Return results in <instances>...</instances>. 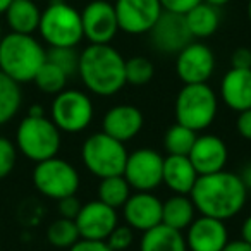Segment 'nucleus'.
I'll return each instance as SVG.
<instances>
[{
  "label": "nucleus",
  "mask_w": 251,
  "mask_h": 251,
  "mask_svg": "<svg viewBox=\"0 0 251 251\" xmlns=\"http://www.w3.org/2000/svg\"><path fill=\"white\" fill-rule=\"evenodd\" d=\"M189 198L201 215L219 220L236 217L246 205L248 189L239 176L234 172L220 171L213 174L198 176Z\"/></svg>",
  "instance_id": "1"
},
{
  "label": "nucleus",
  "mask_w": 251,
  "mask_h": 251,
  "mask_svg": "<svg viewBox=\"0 0 251 251\" xmlns=\"http://www.w3.org/2000/svg\"><path fill=\"white\" fill-rule=\"evenodd\" d=\"M83 84L95 95L112 97L126 86V59L110 43H90L77 64Z\"/></svg>",
  "instance_id": "2"
},
{
  "label": "nucleus",
  "mask_w": 251,
  "mask_h": 251,
  "mask_svg": "<svg viewBox=\"0 0 251 251\" xmlns=\"http://www.w3.org/2000/svg\"><path fill=\"white\" fill-rule=\"evenodd\" d=\"M47 60V50L33 35L7 33L0 40V71L16 83H29Z\"/></svg>",
  "instance_id": "3"
},
{
  "label": "nucleus",
  "mask_w": 251,
  "mask_h": 251,
  "mask_svg": "<svg viewBox=\"0 0 251 251\" xmlns=\"http://www.w3.org/2000/svg\"><path fill=\"white\" fill-rule=\"evenodd\" d=\"M60 131L52 119L40 115H26L18 126L16 131V147L28 160L43 162L47 158L57 157L60 150Z\"/></svg>",
  "instance_id": "4"
},
{
  "label": "nucleus",
  "mask_w": 251,
  "mask_h": 251,
  "mask_svg": "<svg viewBox=\"0 0 251 251\" xmlns=\"http://www.w3.org/2000/svg\"><path fill=\"white\" fill-rule=\"evenodd\" d=\"M217 110H219L217 95L206 83L184 84L176 97V122L196 133L212 126L217 117Z\"/></svg>",
  "instance_id": "5"
},
{
  "label": "nucleus",
  "mask_w": 251,
  "mask_h": 251,
  "mask_svg": "<svg viewBox=\"0 0 251 251\" xmlns=\"http://www.w3.org/2000/svg\"><path fill=\"white\" fill-rule=\"evenodd\" d=\"M40 36L49 47H76L83 35L81 12L62 0H52L42 11Z\"/></svg>",
  "instance_id": "6"
},
{
  "label": "nucleus",
  "mask_w": 251,
  "mask_h": 251,
  "mask_svg": "<svg viewBox=\"0 0 251 251\" xmlns=\"http://www.w3.org/2000/svg\"><path fill=\"white\" fill-rule=\"evenodd\" d=\"M127 155L129 153L124 143L103 131L88 136L81 147V160L84 167L100 179L124 174Z\"/></svg>",
  "instance_id": "7"
},
{
  "label": "nucleus",
  "mask_w": 251,
  "mask_h": 251,
  "mask_svg": "<svg viewBox=\"0 0 251 251\" xmlns=\"http://www.w3.org/2000/svg\"><path fill=\"white\" fill-rule=\"evenodd\" d=\"M31 179L40 195L55 201L76 195L81 184L79 172L76 171V167L59 157L38 162L33 169Z\"/></svg>",
  "instance_id": "8"
},
{
  "label": "nucleus",
  "mask_w": 251,
  "mask_h": 251,
  "mask_svg": "<svg viewBox=\"0 0 251 251\" xmlns=\"http://www.w3.org/2000/svg\"><path fill=\"white\" fill-rule=\"evenodd\" d=\"M50 115L60 133H83L93 121V101L84 91L62 90L53 98Z\"/></svg>",
  "instance_id": "9"
},
{
  "label": "nucleus",
  "mask_w": 251,
  "mask_h": 251,
  "mask_svg": "<svg viewBox=\"0 0 251 251\" xmlns=\"http://www.w3.org/2000/svg\"><path fill=\"white\" fill-rule=\"evenodd\" d=\"M164 157L157 150L140 148L127 155L124 167V177L136 191H153L162 184Z\"/></svg>",
  "instance_id": "10"
},
{
  "label": "nucleus",
  "mask_w": 251,
  "mask_h": 251,
  "mask_svg": "<svg viewBox=\"0 0 251 251\" xmlns=\"http://www.w3.org/2000/svg\"><path fill=\"white\" fill-rule=\"evenodd\" d=\"M114 7L119 31L127 35L148 33L164 12L160 0H117Z\"/></svg>",
  "instance_id": "11"
},
{
  "label": "nucleus",
  "mask_w": 251,
  "mask_h": 251,
  "mask_svg": "<svg viewBox=\"0 0 251 251\" xmlns=\"http://www.w3.org/2000/svg\"><path fill=\"white\" fill-rule=\"evenodd\" d=\"M215 71V55L205 43L191 42L177 53L176 74L184 84L206 83Z\"/></svg>",
  "instance_id": "12"
},
{
  "label": "nucleus",
  "mask_w": 251,
  "mask_h": 251,
  "mask_svg": "<svg viewBox=\"0 0 251 251\" xmlns=\"http://www.w3.org/2000/svg\"><path fill=\"white\" fill-rule=\"evenodd\" d=\"M83 35L90 43H110L119 31L115 7L107 0H93L81 11Z\"/></svg>",
  "instance_id": "13"
},
{
  "label": "nucleus",
  "mask_w": 251,
  "mask_h": 251,
  "mask_svg": "<svg viewBox=\"0 0 251 251\" xmlns=\"http://www.w3.org/2000/svg\"><path fill=\"white\" fill-rule=\"evenodd\" d=\"M151 45L162 53H179L188 43L193 42V36L186 26L184 14L164 11L155 26L150 29Z\"/></svg>",
  "instance_id": "14"
},
{
  "label": "nucleus",
  "mask_w": 251,
  "mask_h": 251,
  "mask_svg": "<svg viewBox=\"0 0 251 251\" xmlns=\"http://www.w3.org/2000/svg\"><path fill=\"white\" fill-rule=\"evenodd\" d=\"M74 222L79 230V237L105 241L119 224V217L115 208L101 203L100 200H95L81 206Z\"/></svg>",
  "instance_id": "15"
},
{
  "label": "nucleus",
  "mask_w": 251,
  "mask_h": 251,
  "mask_svg": "<svg viewBox=\"0 0 251 251\" xmlns=\"http://www.w3.org/2000/svg\"><path fill=\"white\" fill-rule=\"evenodd\" d=\"M188 251H222L229 241V232L224 220L200 215L186 229Z\"/></svg>",
  "instance_id": "16"
},
{
  "label": "nucleus",
  "mask_w": 251,
  "mask_h": 251,
  "mask_svg": "<svg viewBox=\"0 0 251 251\" xmlns=\"http://www.w3.org/2000/svg\"><path fill=\"white\" fill-rule=\"evenodd\" d=\"M162 203L151 191H138L131 195L122 206L126 224L134 230L147 232L162 224Z\"/></svg>",
  "instance_id": "17"
},
{
  "label": "nucleus",
  "mask_w": 251,
  "mask_h": 251,
  "mask_svg": "<svg viewBox=\"0 0 251 251\" xmlns=\"http://www.w3.org/2000/svg\"><path fill=\"white\" fill-rule=\"evenodd\" d=\"M188 157L198 176H206L226 169L229 150L226 141L217 134H201V136H196V141Z\"/></svg>",
  "instance_id": "18"
},
{
  "label": "nucleus",
  "mask_w": 251,
  "mask_h": 251,
  "mask_svg": "<svg viewBox=\"0 0 251 251\" xmlns=\"http://www.w3.org/2000/svg\"><path fill=\"white\" fill-rule=\"evenodd\" d=\"M145 117L143 112L134 105L121 103L108 108L101 121V131L115 140L126 141L133 140L143 129Z\"/></svg>",
  "instance_id": "19"
},
{
  "label": "nucleus",
  "mask_w": 251,
  "mask_h": 251,
  "mask_svg": "<svg viewBox=\"0 0 251 251\" xmlns=\"http://www.w3.org/2000/svg\"><path fill=\"white\" fill-rule=\"evenodd\" d=\"M220 97L230 110L251 108V69L230 67L220 81Z\"/></svg>",
  "instance_id": "20"
},
{
  "label": "nucleus",
  "mask_w": 251,
  "mask_h": 251,
  "mask_svg": "<svg viewBox=\"0 0 251 251\" xmlns=\"http://www.w3.org/2000/svg\"><path fill=\"white\" fill-rule=\"evenodd\" d=\"M198 179V172L193 167L188 155H169L164 158L162 182L174 195H189Z\"/></svg>",
  "instance_id": "21"
},
{
  "label": "nucleus",
  "mask_w": 251,
  "mask_h": 251,
  "mask_svg": "<svg viewBox=\"0 0 251 251\" xmlns=\"http://www.w3.org/2000/svg\"><path fill=\"white\" fill-rule=\"evenodd\" d=\"M4 16L12 33L33 35L38 31L42 11L35 0H12L11 5L5 9Z\"/></svg>",
  "instance_id": "22"
},
{
  "label": "nucleus",
  "mask_w": 251,
  "mask_h": 251,
  "mask_svg": "<svg viewBox=\"0 0 251 251\" xmlns=\"http://www.w3.org/2000/svg\"><path fill=\"white\" fill-rule=\"evenodd\" d=\"M140 251H188V246L181 230L158 224L143 232Z\"/></svg>",
  "instance_id": "23"
},
{
  "label": "nucleus",
  "mask_w": 251,
  "mask_h": 251,
  "mask_svg": "<svg viewBox=\"0 0 251 251\" xmlns=\"http://www.w3.org/2000/svg\"><path fill=\"white\" fill-rule=\"evenodd\" d=\"M196 206L189 195H174L162 203V224L176 230H186L196 219Z\"/></svg>",
  "instance_id": "24"
},
{
  "label": "nucleus",
  "mask_w": 251,
  "mask_h": 251,
  "mask_svg": "<svg viewBox=\"0 0 251 251\" xmlns=\"http://www.w3.org/2000/svg\"><path fill=\"white\" fill-rule=\"evenodd\" d=\"M184 19L193 38H208L220 26L219 7L206 4L203 0L198 5H195L191 11L186 12Z\"/></svg>",
  "instance_id": "25"
},
{
  "label": "nucleus",
  "mask_w": 251,
  "mask_h": 251,
  "mask_svg": "<svg viewBox=\"0 0 251 251\" xmlns=\"http://www.w3.org/2000/svg\"><path fill=\"white\" fill-rule=\"evenodd\" d=\"M23 103L19 83L0 71V126L7 124L18 115Z\"/></svg>",
  "instance_id": "26"
},
{
  "label": "nucleus",
  "mask_w": 251,
  "mask_h": 251,
  "mask_svg": "<svg viewBox=\"0 0 251 251\" xmlns=\"http://www.w3.org/2000/svg\"><path fill=\"white\" fill-rule=\"evenodd\" d=\"M97 195L101 203L117 210L122 208L131 196V186L126 181L124 176H110V177L100 179Z\"/></svg>",
  "instance_id": "27"
},
{
  "label": "nucleus",
  "mask_w": 251,
  "mask_h": 251,
  "mask_svg": "<svg viewBox=\"0 0 251 251\" xmlns=\"http://www.w3.org/2000/svg\"><path fill=\"white\" fill-rule=\"evenodd\" d=\"M196 136H198L196 131L176 122V124L169 126L165 131L164 147L169 155H189L196 141Z\"/></svg>",
  "instance_id": "28"
},
{
  "label": "nucleus",
  "mask_w": 251,
  "mask_h": 251,
  "mask_svg": "<svg viewBox=\"0 0 251 251\" xmlns=\"http://www.w3.org/2000/svg\"><path fill=\"white\" fill-rule=\"evenodd\" d=\"M67 79H69V76H67L60 67H57L55 64L45 60V64H43L38 73H36L33 83L36 84V88H38L42 93L57 95L62 90H66Z\"/></svg>",
  "instance_id": "29"
},
{
  "label": "nucleus",
  "mask_w": 251,
  "mask_h": 251,
  "mask_svg": "<svg viewBox=\"0 0 251 251\" xmlns=\"http://www.w3.org/2000/svg\"><path fill=\"white\" fill-rule=\"evenodd\" d=\"M47 239L55 248H71L79 239V230L73 219L59 217L47 229Z\"/></svg>",
  "instance_id": "30"
},
{
  "label": "nucleus",
  "mask_w": 251,
  "mask_h": 251,
  "mask_svg": "<svg viewBox=\"0 0 251 251\" xmlns=\"http://www.w3.org/2000/svg\"><path fill=\"white\" fill-rule=\"evenodd\" d=\"M155 76V66L150 59L143 55H134L126 59V83L133 86H143L150 83Z\"/></svg>",
  "instance_id": "31"
},
{
  "label": "nucleus",
  "mask_w": 251,
  "mask_h": 251,
  "mask_svg": "<svg viewBox=\"0 0 251 251\" xmlns=\"http://www.w3.org/2000/svg\"><path fill=\"white\" fill-rule=\"evenodd\" d=\"M47 60L60 67L69 77L73 74H77L79 53L74 50V47H50L47 50Z\"/></svg>",
  "instance_id": "32"
},
{
  "label": "nucleus",
  "mask_w": 251,
  "mask_h": 251,
  "mask_svg": "<svg viewBox=\"0 0 251 251\" xmlns=\"http://www.w3.org/2000/svg\"><path fill=\"white\" fill-rule=\"evenodd\" d=\"M18 162V147L9 138L0 136V179L7 177Z\"/></svg>",
  "instance_id": "33"
},
{
  "label": "nucleus",
  "mask_w": 251,
  "mask_h": 251,
  "mask_svg": "<svg viewBox=\"0 0 251 251\" xmlns=\"http://www.w3.org/2000/svg\"><path fill=\"white\" fill-rule=\"evenodd\" d=\"M133 229L127 224L126 226H119L117 224L115 229L108 234V237L105 241H107V244L110 246L112 251H126L133 244Z\"/></svg>",
  "instance_id": "34"
},
{
  "label": "nucleus",
  "mask_w": 251,
  "mask_h": 251,
  "mask_svg": "<svg viewBox=\"0 0 251 251\" xmlns=\"http://www.w3.org/2000/svg\"><path fill=\"white\" fill-rule=\"evenodd\" d=\"M81 201L76 198V195L73 196H66V198L59 200L57 201V208H59V213L60 217H64V219H76V215L79 213L81 210Z\"/></svg>",
  "instance_id": "35"
},
{
  "label": "nucleus",
  "mask_w": 251,
  "mask_h": 251,
  "mask_svg": "<svg viewBox=\"0 0 251 251\" xmlns=\"http://www.w3.org/2000/svg\"><path fill=\"white\" fill-rule=\"evenodd\" d=\"M201 0H160V5L164 11L176 12V14H186L195 5H198Z\"/></svg>",
  "instance_id": "36"
},
{
  "label": "nucleus",
  "mask_w": 251,
  "mask_h": 251,
  "mask_svg": "<svg viewBox=\"0 0 251 251\" xmlns=\"http://www.w3.org/2000/svg\"><path fill=\"white\" fill-rule=\"evenodd\" d=\"M69 251H112L107 241H98V239H79L69 248Z\"/></svg>",
  "instance_id": "37"
},
{
  "label": "nucleus",
  "mask_w": 251,
  "mask_h": 251,
  "mask_svg": "<svg viewBox=\"0 0 251 251\" xmlns=\"http://www.w3.org/2000/svg\"><path fill=\"white\" fill-rule=\"evenodd\" d=\"M230 66L236 69H251V49L237 47L230 55Z\"/></svg>",
  "instance_id": "38"
},
{
  "label": "nucleus",
  "mask_w": 251,
  "mask_h": 251,
  "mask_svg": "<svg viewBox=\"0 0 251 251\" xmlns=\"http://www.w3.org/2000/svg\"><path fill=\"white\" fill-rule=\"evenodd\" d=\"M236 119V131L243 140L251 141V108H246L243 112H237Z\"/></svg>",
  "instance_id": "39"
},
{
  "label": "nucleus",
  "mask_w": 251,
  "mask_h": 251,
  "mask_svg": "<svg viewBox=\"0 0 251 251\" xmlns=\"http://www.w3.org/2000/svg\"><path fill=\"white\" fill-rule=\"evenodd\" d=\"M222 251H251V244L244 239L227 241V244L222 248Z\"/></svg>",
  "instance_id": "40"
},
{
  "label": "nucleus",
  "mask_w": 251,
  "mask_h": 251,
  "mask_svg": "<svg viewBox=\"0 0 251 251\" xmlns=\"http://www.w3.org/2000/svg\"><path fill=\"white\" fill-rule=\"evenodd\" d=\"M237 176H239V179L243 181L244 188H246L248 193H250L251 191V162H250V164L244 165V167L241 169V172Z\"/></svg>",
  "instance_id": "41"
},
{
  "label": "nucleus",
  "mask_w": 251,
  "mask_h": 251,
  "mask_svg": "<svg viewBox=\"0 0 251 251\" xmlns=\"http://www.w3.org/2000/svg\"><path fill=\"white\" fill-rule=\"evenodd\" d=\"M241 239L251 244V213L244 219L243 226H241Z\"/></svg>",
  "instance_id": "42"
},
{
  "label": "nucleus",
  "mask_w": 251,
  "mask_h": 251,
  "mask_svg": "<svg viewBox=\"0 0 251 251\" xmlns=\"http://www.w3.org/2000/svg\"><path fill=\"white\" fill-rule=\"evenodd\" d=\"M28 115H33V117H40V115H45V110H43V107L40 103H35V105H31V107H29Z\"/></svg>",
  "instance_id": "43"
},
{
  "label": "nucleus",
  "mask_w": 251,
  "mask_h": 251,
  "mask_svg": "<svg viewBox=\"0 0 251 251\" xmlns=\"http://www.w3.org/2000/svg\"><path fill=\"white\" fill-rule=\"evenodd\" d=\"M203 2H206L210 5H215V7H222V5L229 4L230 0H203Z\"/></svg>",
  "instance_id": "44"
},
{
  "label": "nucleus",
  "mask_w": 251,
  "mask_h": 251,
  "mask_svg": "<svg viewBox=\"0 0 251 251\" xmlns=\"http://www.w3.org/2000/svg\"><path fill=\"white\" fill-rule=\"evenodd\" d=\"M11 2H12V0H0V14H4L5 9L11 5Z\"/></svg>",
  "instance_id": "45"
},
{
  "label": "nucleus",
  "mask_w": 251,
  "mask_h": 251,
  "mask_svg": "<svg viewBox=\"0 0 251 251\" xmlns=\"http://www.w3.org/2000/svg\"><path fill=\"white\" fill-rule=\"evenodd\" d=\"M246 14H248V19L251 23V0H248V5H246Z\"/></svg>",
  "instance_id": "46"
},
{
  "label": "nucleus",
  "mask_w": 251,
  "mask_h": 251,
  "mask_svg": "<svg viewBox=\"0 0 251 251\" xmlns=\"http://www.w3.org/2000/svg\"><path fill=\"white\" fill-rule=\"evenodd\" d=\"M2 36H4V33H2V25H0V40H2Z\"/></svg>",
  "instance_id": "47"
}]
</instances>
